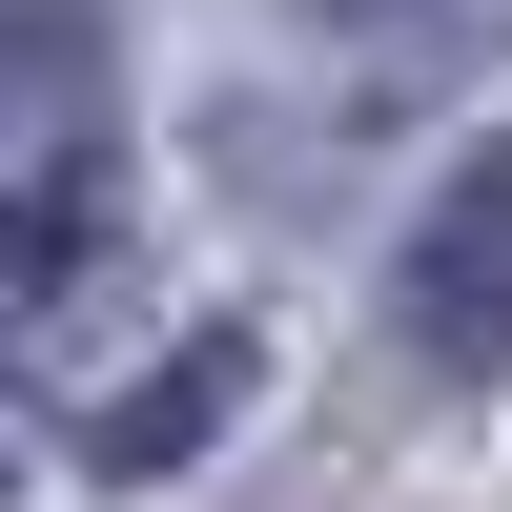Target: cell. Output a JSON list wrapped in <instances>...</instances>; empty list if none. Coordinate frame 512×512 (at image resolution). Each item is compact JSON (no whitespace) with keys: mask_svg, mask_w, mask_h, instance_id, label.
Masks as SVG:
<instances>
[{"mask_svg":"<svg viewBox=\"0 0 512 512\" xmlns=\"http://www.w3.org/2000/svg\"><path fill=\"white\" fill-rule=\"evenodd\" d=\"M390 308H410V369H431V390L512 369V144L431 185V226H410V267H390Z\"/></svg>","mask_w":512,"mask_h":512,"instance_id":"1","label":"cell"},{"mask_svg":"<svg viewBox=\"0 0 512 512\" xmlns=\"http://www.w3.org/2000/svg\"><path fill=\"white\" fill-rule=\"evenodd\" d=\"M226 410H246V328H205V349H185V369H144V390H123L82 451H103V472H185V451L226 431Z\"/></svg>","mask_w":512,"mask_h":512,"instance_id":"2","label":"cell"}]
</instances>
